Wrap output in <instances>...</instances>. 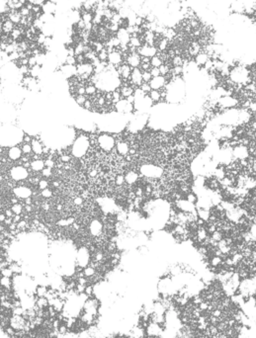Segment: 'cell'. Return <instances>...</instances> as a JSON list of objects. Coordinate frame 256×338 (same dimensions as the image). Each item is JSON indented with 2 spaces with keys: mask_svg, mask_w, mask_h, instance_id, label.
I'll list each match as a JSON object with an SVG mask.
<instances>
[{
  "mask_svg": "<svg viewBox=\"0 0 256 338\" xmlns=\"http://www.w3.org/2000/svg\"><path fill=\"white\" fill-rule=\"evenodd\" d=\"M97 141H98V144L100 145V147L104 149L105 151H111V150L114 149L116 147L115 137L106 135V133L100 136L97 139Z\"/></svg>",
  "mask_w": 256,
  "mask_h": 338,
  "instance_id": "cell-1",
  "label": "cell"
},
{
  "mask_svg": "<svg viewBox=\"0 0 256 338\" xmlns=\"http://www.w3.org/2000/svg\"><path fill=\"white\" fill-rule=\"evenodd\" d=\"M11 177L16 181H21L24 180L29 176V170L24 168L22 165L21 166H15L10 170Z\"/></svg>",
  "mask_w": 256,
  "mask_h": 338,
  "instance_id": "cell-2",
  "label": "cell"
},
{
  "mask_svg": "<svg viewBox=\"0 0 256 338\" xmlns=\"http://www.w3.org/2000/svg\"><path fill=\"white\" fill-rule=\"evenodd\" d=\"M124 61V57L122 53L119 52L118 49H115L112 53H109L108 56V64L114 65L115 67H118L119 65H121Z\"/></svg>",
  "mask_w": 256,
  "mask_h": 338,
  "instance_id": "cell-3",
  "label": "cell"
},
{
  "mask_svg": "<svg viewBox=\"0 0 256 338\" xmlns=\"http://www.w3.org/2000/svg\"><path fill=\"white\" fill-rule=\"evenodd\" d=\"M116 69L121 78V80H129L130 77H131L133 68L127 64V62H123V64L119 65L118 67H116Z\"/></svg>",
  "mask_w": 256,
  "mask_h": 338,
  "instance_id": "cell-4",
  "label": "cell"
},
{
  "mask_svg": "<svg viewBox=\"0 0 256 338\" xmlns=\"http://www.w3.org/2000/svg\"><path fill=\"white\" fill-rule=\"evenodd\" d=\"M157 52H158L157 49L155 48L154 45H149L146 44H144L137 49V53H140L141 56H145V57H149V58L156 56Z\"/></svg>",
  "mask_w": 256,
  "mask_h": 338,
  "instance_id": "cell-5",
  "label": "cell"
},
{
  "mask_svg": "<svg viewBox=\"0 0 256 338\" xmlns=\"http://www.w3.org/2000/svg\"><path fill=\"white\" fill-rule=\"evenodd\" d=\"M142 82H144L142 81V71L140 69V67L133 68L131 77H130V83L133 86H135L136 88H137V87L141 86Z\"/></svg>",
  "mask_w": 256,
  "mask_h": 338,
  "instance_id": "cell-6",
  "label": "cell"
},
{
  "mask_svg": "<svg viewBox=\"0 0 256 338\" xmlns=\"http://www.w3.org/2000/svg\"><path fill=\"white\" fill-rule=\"evenodd\" d=\"M167 80L164 76L159 75L157 77H152V80L149 81V85L153 90H161L167 85Z\"/></svg>",
  "mask_w": 256,
  "mask_h": 338,
  "instance_id": "cell-7",
  "label": "cell"
},
{
  "mask_svg": "<svg viewBox=\"0 0 256 338\" xmlns=\"http://www.w3.org/2000/svg\"><path fill=\"white\" fill-rule=\"evenodd\" d=\"M141 60V56H140V53L137 52V53H129L128 56L126 57L125 62H127L132 68H137V67H140Z\"/></svg>",
  "mask_w": 256,
  "mask_h": 338,
  "instance_id": "cell-8",
  "label": "cell"
},
{
  "mask_svg": "<svg viewBox=\"0 0 256 338\" xmlns=\"http://www.w3.org/2000/svg\"><path fill=\"white\" fill-rule=\"evenodd\" d=\"M42 10H43V13L54 15L57 10V4L53 0H45L42 4Z\"/></svg>",
  "mask_w": 256,
  "mask_h": 338,
  "instance_id": "cell-9",
  "label": "cell"
},
{
  "mask_svg": "<svg viewBox=\"0 0 256 338\" xmlns=\"http://www.w3.org/2000/svg\"><path fill=\"white\" fill-rule=\"evenodd\" d=\"M117 38L121 42V45H129L130 39H131V35L128 32L127 28H120L119 31L116 34Z\"/></svg>",
  "mask_w": 256,
  "mask_h": 338,
  "instance_id": "cell-10",
  "label": "cell"
},
{
  "mask_svg": "<svg viewBox=\"0 0 256 338\" xmlns=\"http://www.w3.org/2000/svg\"><path fill=\"white\" fill-rule=\"evenodd\" d=\"M8 158L12 161H16V160H20V158L22 157V150H21V147L16 145V147H12L8 150Z\"/></svg>",
  "mask_w": 256,
  "mask_h": 338,
  "instance_id": "cell-11",
  "label": "cell"
},
{
  "mask_svg": "<svg viewBox=\"0 0 256 338\" xmlns=\"http://www.w3.org/2000/svg\"><path fill=\"white\" fill-rule=\"evenodd\" d=\"M210 60V57L208 56V53L204 52L203 49L201 51L198 55H197L195 57H194V62L196 64V65L198 66V67H201L202 68L203 66L206 64V62H207L208 60Z\"/></svg>",
  "mask_w": 256,
  "mask_h": 338,
  "instance_id": "cell-12",
  "label": "cell"
},
{
  "mask_svg": "<svg viewBox=\"0 0 256 338\" xmlns=\"http://www.w3.org/2000/svg\"><path fill=\"white\" fill-rule=\"evenodd\" d=\"M7 16H8V19L15 25H19L21 22V19H22V16H21L20 12L18 10H9L7 13Z\"/></svg>",
  "mask_w": 256,
  "mask_h": 338,
  "instance_id": "cell-13",
  "label": "cell"
},
{
  "mask_svg": "<svg viewBox=\"0 0 256 338\" xmlns=\"http://www.w3.org/2000/svg\"><path fill=\"white\" fill-rule=\"evenodd\" d=\"M0 287L7 291L12 290L13 289V280H12V278L0 276Z\"/></svg>",
  "mask_w": 256,
  "mask_h": 338,
  "instance_id": "cell-14",
  "label": "cell"
},
{
  "mask_svg": "<svg viewBox=\"0 0 256 338\" xmlns=\"http://www.w3.org/2000/svg\"><path fill=\"white\" fill-rule=\"evenodd\" d=\"M148 95V97L150 98V100L152 101L153 105L154 104L162 103V96H161V91L160 90H153L152 89Z\"/></svg>",
  "mask_w": 256,
  "mask_h": 338,
  "instance_id": "cell-15",
  "label": "cell"
},
{
  "mask_svg": "<svg viewBox=\"0 0 256 338\" xmlns=\"http://www.w3.org/2000/svg\"><path fill=\"white\" fill-rule=\"evenodd\" d=\"M31 145H32L33 153L39 154V155H42V154H43V147H44V145H43V144H41L38 140L33 139L32 143H31Z\"/></svg>",
  "mask_w": 256,
  "mask_h": 338,
  "instance_id": "cell-16",
  "label": "cell"
},
{
  "mask_svg": "<svg viewBox=\"0 0 256 338\" xmlns=\"http://www.w3.org/2000/svg\"><path fill=\"white\" fill-rule=\"evenodd\" d=\"M49 286L46 285H37L35 289V296L36 298H43L46 297V295L48 293Z\"/></svg>",
  "mask_w": 256,
  "mask_h": 338,
  "instance_id": "cell-17",
  "label": "cell"
},
{
  "mask_svg": "<svg viewBox=\"0 0 256 338\" xmlns=\"http://www.w3.org/2000/svg\"><path fill=\"white\" fill-rule=\"evenodd\" d=\"M35 307L40 310H46L49 307V300L46 297L36 298L35 299Z\"/></svg>",
  "mask_w": 256,
  "mask_h": 338,
  "instance_id": "cell-18",
  "label": "cell"
},
{
  "mask_svg": "<svg viewBox=\"0 0 256 338\" xmlns=\"http://www.w3.org/2000/svg\"><path fill=\"white\" fill-rule=\"evenodd\" d=\"M142 45H144V43H142V41L141 40L140 36H137V37H131V39H130L129 47L138 49Z\"/></svg>",
  "mask_w": 256,
  "mask_h": 338,
  "instance_id": "cell-19",
  "label": "cell"
},
{
  "mask_svg": "<svg viewBox=\"0 0 256 338\" xmlns=\"http://www.w3.org/2000/svg\"><path fill=\"white\" fill-rule=\"evenodd\" d=\"M15 26H16L15 24L12 23L9 19H7L5 22H3V24H2V33L10 35V33L13 31V29L15 28Z\"/></svg>",
  "mask_w": 256,
  "mask_h": 338,
  "instance_id": "cell-20",
  "label": "cell"
},
{
  "mask_svg": "<svg viewBox=\"0 0 256 338\" xmlns=\"http://www.w3.org/2000/svg\"><path fill=\"white\" fill-rule=\"evenodd\" d=\"M80 13H81V20H82L85 24L92 23V21H93V17H94V14L92 13V12H90V11L80 10Z\"/></svg>",
  "mask_w": 256,
  "mask_h": 338,
  "instance_id": "cell-21",
  "label": "cell"
},
{
  "mask_svg": "<svg viewBox=\"0 0 256 338\" xmlns=\"http://www.w3.org/2000/svg\"><path fill=\"white\" fill-rule=\"evenodd\" d=\"M96 272H97V270H96V268H94L92 265H88L86 267H84L82 270V273L83 275H84V277H86L87 279H90L91 277H93L94 275L96 274Z\"/></svg>",
  "mask_w": 256,
  "mask_h": 338,
  "instance_id": "cell-22",
  "label": "cell"
},
{
  "mask_svg": "<svg viewBox=\"0 0 256 338\" xmlns=\"http://www.w3.org/2000/svg\"><path fill=\"white\" fill-rule=\"evenodd\" d=\"M31 168L33 171H42L45 168V162L42 159L33 160L31 161Z\"/></svg>",
  "mask_w": 256,
  "mask_h": 338,
  "instance_id": "cell-23",
  "label": "cell"
},
{
  "mask_svg": "<svg viewBox=\"0 0 256 338\" xmlns=\"http://www.w3.org/2000/svg\"><path fill=\"white\" fill-rule=\"evenodd\" d=\"M42 72H43V66L39 64H36L33 67H30V75L36 79H38V77L42 74Z\"/></svg>",
  "mask_w": 256,
  "mask_h": 338,
  "instance_id": "cell-24",
  "label": "cell"
},
{
  "mask_svg": "<svg viewBox=\"0 0 256 338\" xmlns=\"http://www.w3.org/2000/svg\"><path fill=\"white\" fill-rule=\"evenodd\" d=\"M97 90L98 88L96 87L95 84H93V83H89V84H87L85 86V94L88 96H94L97 93Z\"/></svg>",
  "mask_w": 256,
  "mask_h": 338,
  "instance_id": "cell-25",
  "label": "cell"
},
{
  "mask_svg": "<svg viewBox=\"0 0 256 338\" xmlns=\"http://www.w3.org/2000/svg\"><path fill=\"white\" fill-rule=\"evenodd\" d=\"M114 183H115V185H116V186H118V187H123V186H125V183H126L125 175H124V174H117L116 176H115Z\"/></svg>",
  "mask_w": 256,
  "mask_h": 338,
  "instance_id": "cell-26",
  "label": "cell"
},
{
  "mask_svg": "<svg viewBox=\"0 0 256 338\" xmlns=\"http://www.w3.org/2000/svg\"><path fill=\"white\" fill-rule=\"evenodd\" d=\"M163 64V61L161 60V58L159 57L158 56H152V58H150V65H152V67H159V66H161Z\"/></svg>",
  "mask_w": 256,
  "mask_h": 338,
  "instance_id": "cell-27",
  "label": "cell"
},
{
  "mask_svg": "<svg viewBox=\"0 0 256 338\" xmlns=\"http://www.w3.org/2000/svg\"><path fill=\"white\" fill-rule=\"evenodd\" d=\"M108 56H109V53L108 51L106 49V48H104L101 52H99L97 53V57L98 60L101 61V62H106L108 61Z\"/></svg>",
  "mask_w": 256,
  "mask_h": 338,
  "instance_id": "cell-28",
  "label": "cell"
},
{
  "mask_svg": "<svg viewBox=\"0 0 256 338\" xmlns=\"http://www.w3.org/2000/svg\"><path fill=\"white\" fill-rule=\"evenodd\" d=\"M0 276H2V277H8V278H13L14 273H13V271L10 269V267L8 266V267H5V268H3V269L0 270Z\"/></svg>",
  "mask_w": 256,
  "mask_h": 338,
  "instance_id": "cell-29",
  "label": "cell"
},
{
  "mask_svg": "<svg viewBox=\"0 0 256 338\" xmlns=\"http://www.w3.org/2000/svg\"><path fill=\"white\" fill-rule=\"evenodd\" d=\"M21 150L24 155H32L33 153L31 144H23V145H21Z\"/></svg>",
  "mask_w": 256,
  "mask_h": 338,
  "instance_id": "cell-30",
  "label": "cell"
},
{
  "mask_svg": "<svg viewBox=\"0 0 256 338\" xmlns=\"http://www.w3.org/2000/svg\"><path fill=\"white\" fill-rule=\"evenodd\" d=\"M159 71H160V75H162V76H166V75H168L170 73V70H171V66L166 64H163L161 66H159Z\"/></svg>",
  "mask_w": 256,
  "mask_h": 338,
  "instance_id": "cell-31",
  "label": "cell"
},
{
  "mask_svg": "<svg viewBox=\"0 0 256 338\" xmlns=\"http://www.w3.org/2000/svg\"><path fill=\"white\" fill-rule=\"evenodd\" d=\"M11 210H12V212L14 213V215H22V213L24 212L23 206L20 205L19 203L18 204H15V205H12Z\"/></svg>",
  "mask_w": 256,
  "mask_h": 338,
  "instance_id": "cell-32",
  "label": "cell"
},
{
  "mask_svg": "<svg viewBox=\"0 0 256 338\" xmlns=\"http://www.w3.org/2000/svg\"><path fill=\"white\" fill-rule=\"evenodd\" d=\"M44 24L45 23L43 22V20H42L41 18H35L34 21H33V23H32V26L34 28H36L37 30L41 31L42 28H43V26H44Z\"/></svg>",
  "mask_w": 256,
  "mask_h": 338,
  "instance_id": "cell-33",
  "label": "cell"
},
{
  "mask_svg": "<svg viewBox=\"0 0 256 338\" xmlns=\"http://www.w3.org/2000/svg\"><path fill=\"white\" fill-rule=\"evenodd\" d=\"M140 89L142 91V92H144L145 95H148L149 92H150V91H152V87H150V85H149V83H148V82H142L141 83V86H140Z\"/></svg>",
  "mask_w": 256,
  "mask_h": 338,
  "instance_id": "cell-34",
  "label": "cell"
},
{
  "mask_svg": "<svg viewBox=\"0 0 256 338\" xmlns=\"http://www.w3.org/2000/svg\"><path fill=\"white\" fill-rule=\"evenodd\" d=\"M75 102H76L77 105L79 106H83V104L85 103V101L88 99V97H86L85 95H76L74 97Z\"/></svg>",
  "mask_w": 256,
  "mask_h": 338,
  "instance_id": "cell-35",
  "label": "cell"
},
{
  "mask_svg": "<svg viewBox=\"0 0 256 338\" xmlns=\"http://www.w3.org/2000/svg\"><path fill=\"white\" fill-rule=\"evenodd\" d=\"M19 12H20V14H21V16H22V17H29V16L32 14L31 13V10L28 9V8L25 6V4H24V6L19 10Z\"/></svg>",
  "mask_w": 256,
  "mask_h": 338,
  "instance_id": "cell-36",
  "label": "cell"
},
{
  "mask_svg": "<svg viewBox=\"0 0 256 338\" xmlns=\"http://www.w3.org/2000/svg\"><path fill=\"white\" fill-rule=\"evenodd\" d=\"M64 64H68V65H76V64H77V62H76V58H75V56H68L65 57Z\"/></svg>",
  "mask_w": 256,
  "mask_h": 338,
  "instance_id": "cell-37",
  "label": "cell"
},
{
  "mask_svg": "<svg viewBox=\"0 0 256 338\" xmlns=\"http://www.w3.org/2000/svg\"><path fill=\"white\" fill-rule=\"evenodd\" d=\"M38 187H39V189L41 191L47 189V188H49V182L46 180V179H42V180H40L39 183H38Z\"/></svg>",
  "mask_w": 256,
  "mask_h": 338,
  "instance_id": "cell-38",
  "label": "cell"
},
{
  "mask_svg": "<svg viewBox=\"0 0 256 338\" xmlns=\"http://www.w3.org/2000/svg\"><path fill=\"white\" fill-rule=\"evenodd\" d=\"M42 172V175H43L44 177H51L53 176V168H49V167H45L43 170L41 171Z\"/></svg>",
  "mask_w": 256,
  "mask_h": 338,
  "instance_id": "cell-39",
  "label": "cell"
},
{
  "mask_svg": "<svg viewBox=\"0 0 256 338\" xmlns=\"http://www.w3.org/2000/svg\"><path fill=\"white\" fill-rule=\"evenodd\" d=\"M152 76L149 71H142V81L149 83V81L152 80Z\"/></svg>",
  "mask_w": 256,
  "mask_h": 338,
  "instance_id": "cell-40",
  "label": "cell"
},
{
  "mask_svg": "<svg viewBox=\"0 0 256 338\" xmlns=\"http://www.w3.org/2000/svg\"><path fill=\"white\" fill-rule=\"evenodd\" d=\"M41 196H42V197H43V198H47V199H49V198L53 197V192H52L51 190H49V188H47V189H45V190H42Z\"/></svg>",
  "mask_w": 256,
  "mask_h": 338,
  "instance_id": "cell-41",
  "label": "cell"
},
{
  "mask_svg": "<svg viewBox=\"0 0 256 338\" xmlns=\"http://www.w3.org/2000/svg\"><path fill=\"white\" fill-rule=\"evenodd\" d=\"M45 167H49V168H53L56 166V162H54L53 159H49L47 158V160H45Z\"/></svg>",
  "mask_w": 256,
  "mask_h": 338,
  "instance_id": "cell-42",
  "label": "cell"
},
{
  "mask_svg": "<svg viewBox=\"0 0 256 338\" xmlns=\"http://www.w3.org/2000/svg\"><path fill=\"white\" fill-rule=\"evenodd\" d=\"M149 72H150V74H152V77H157V76L160 75V71H159V68H157V67H152L149 70Z\"/></svg>",
  "mask_w": 256,
  "mask_h": 338,
  "instance_id": "cell-43",
  "label": "cell"
},
{
  "mask_svg": "<svg viewBox=\"0 0 256 338\" xmlns=\"http://www.w3.org/2000/svg\"><path fill=\"white\" fill-rule=\"evenodd\" d=\"M71 157L70 155H68V154H62V155L60 156V161H61L62 163H68V162L70 161Z\"/></svg>",
  "mask_w": 256,
  "mask_h": 338,
  "instance_id": "cell-44",
  "label": "cell"
},
{
  "mask_svg": "<svg viewBox=\"0 0 256 338\" xmlns=\"http://www.w3.org/2000/svg\"><path fill=\"white\" fill-rule=\"evenodd\" d=\"M92 106H93V103H92V101L90 99H87L85 103L83 104V108L86 110H91L92 109Z\"/></svg>",
  "mask_w": 256,
  "mask_h": 338,
  "instance_id": "cell-45",
  "label": "cell"
},
{
  "mask_svg": "<svg viewBox=\"0 0 256 338\" xmlns=\"http://www.w3.org/2000/svg\"><path fill=\"white\" fill-rule=\"evenodd\" d=\"M37 64V57L35 56H31L29 57V66L30 67H33L34 65Z\"/></svg>",
  "mask_w": 256,
  "mask_h": 338,
  "instance_id": "cell-46",
  "label": "cell"
},
{
  "mask_svg": "<svg viewBox=\"0 0 256 338\" xmlns=\"http://www.w3.org/2000/svg\"><path fill=\"white\" fill-rule=\"evenodd\" d=\"M73 203H74V205H76V206H81L82 204L84 203V201H83L82 197H75L73 200Z\"/></svg>",
  "mask_w": 256,
  "mask_h": 338,
  "instance_id": "cell-47",
  "label": "cell"
},
{
  "mask_svg": "<svg viewBox=\"0 0 256 338\" xmlns=\"http://www.w3.org/2000/svg\"><path fill=\"white\" fill-rule=\"evenodd\" d=\"M27 227V222L26 220H21L20 222L17 224V228L18 229H23Z\"/></svg>",
  "mask_w": 256,
  "mask_h": 338,
  "instance_id": "cell-48",
  "label": "cell"
},
{
  "mask_svg": "<svg viewBox=\"0 0 256 338\" xmlns=\"http://www.w3.org/2000/svg\"><path fill=\"white\" fill-rule=\"evenodd\" d=\"M32 140H33V137H31L29 135H23L22 141L24 144H31Z\"/></svg>",
  "mask_w": 256,
  "mask_h": 338,
  "instance_id": "cell-49",
  "label": "cell"
},
{
  "mask_svg": "<svg viewBox=\"0 0 256 338\" xmlns=\"http://www.w3.org/2000/svg\"><path fill=\"white\" fill-rule=\"evenodd\" d=\"M4 214H5L6 218H13V216H14V213L12 212L11 209H6L5 212H4Z\"/></svg>",
  "mask_w": 256,
  "mask_h": 338,
  "instance_id": "cell-50",
  "label": "cell"
},
{
  "mask_svg": "<svg viewBox=\"0 0 256 338\" xmlns=\"http://www.w3.org/2000/svg\"><path fill=\"white\" fill-rule=\"evenodd\" d=\"M21 216H22L21 215H14L13 218H12V219H13V223L14 224H18L20 220H22V218H21Z\"/></svg>",
  "mask_w": 256,
  "mask_h": 338,
  "instance_id": "cell-51",
  "label": "cell"
},
{
  "mask_svg": "<svg viewBox=\"0 0 256 338\" xmlns=\"http://www.w3.org/2000/svg\"><path fill=\"white\" fill-rule=\"evenodd\" d=\"M24 200H25V201H24L25 205H30V206H32V205H33V199H32L31 196H30V197L25 198Z\"/></svg>",
  "mask_w": 256,
  "mask_h": 338,
  "instance_id": "cell-52",
  "label": "cell"
},
{
  "mask_svg": "<svg viewBox=\"0 0 256 338\" xmlns=\"http://www.w3.org/2000/svg\"><path fill=\"white\" fill-rule=\"evenodd\" d=\"M4 224H5V227H9L10 224H13V219L12 218H6V220H4Z\"/></svg>",
  "mask_w": 256,
  "mask_h": 338,
  "instance_id": "cell-53",
  "label": "cell"
},
{
  "mask_svg": "<svg viewBox=\"0 0 256 338\" xmlns=\"http://www.w3.org/2000/svg\"><path fill=\"white\" fill-rule=\"evenodd\" d=\"M126 100H127V101H128L129 103H131V104H135L136 98H135V96H133V95H131V96H129V97L126 98Z\"/></svg>",
  "mask_w": 256,
  "mask_h": 338,
  "instance_id": "cell-54",
  "label": "cell"
},
{
  "mask_svg": "<svg viewBox=\"0 0 256 338\" xmlns=\"http://www.w3.org/2000/svg\"><path fill=\"white\" fill-rule=\"evenodd\" d=\"M6 220V216L5 214H3V213H1L0 214V223H4V220Z\"/></svg>",
  "mask_w": 256,
  "mask_h": 338,
  "instance_id": "cell-55",
  "label": "cell"
},
{
  "mask_svg": "<svg viewBox=\"0 0 256 338\" xmlns=\"http://www.w3.org/2000/svg\"><path fill=\"white\" fill-rule=\"evenodd\" d=\"M53 188H58V187H60V182H58V181H53Z\"/></svg>",
  "mask_w": 256,
  "mask_h": 338,
  "instance_id": "cell-56",
  "label": "cell"
},
{
  "mask_svg": "<svg viewBox=\"0 0 256 338\" xmlns=\"http://www.w3.org/2000/svg\"><path fill=\"white\" fill-rule=\"evenodd\" d=\"M1 164H2V162H1V159H0V166H1Z\"/></svg>",
  "mask_w": 256,
  "mask_h": 338,
  "instance_id": "cell-57",
  "label": "cell"
},
{
  "mask_svg": "<svg viewBox=\"0 0 256 338\" xmlns=\"http://www.w3.org/2000/svg\"><path fill=\"white\" fill-rule=\"evenodd\" d=\"M0 189H1V185H0Z\"/></svg>",
  "mask_w": 256,
  "mask_h": 338,
  "instance_id": "cell-58",
  "label": "cell"
}]
</instances>
